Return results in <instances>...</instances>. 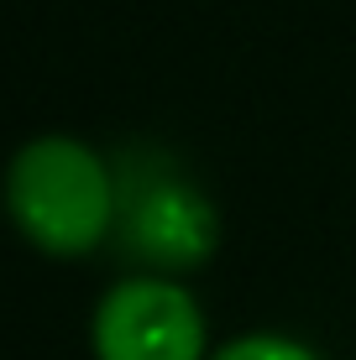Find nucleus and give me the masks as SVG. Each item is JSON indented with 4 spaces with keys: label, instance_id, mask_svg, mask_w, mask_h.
Returning a JSON list of instances; mask_svg holds the SVG:
<instances>
[{
    "label": "nucleus",
    "instance_id": "nucleus-1",
    "mask_svg": "<svg viewBox=\"0 0 356 360\" xmlns=\"http://www.w3.org/2000/svg\"><path fill=\"white\" fill-rule=\"evenodd\" d=\"M110 167H116V219L105 256L131 271L189 277L220 251V209L173 146L121 141L110 152Z\"/></svg>",
    "mask_w": 356,
    "mask_h": 360
},
{
    "label": "nucleus",
    "instance_id": "nucleus-3",
    "mask_svg": "<svg viewBox=\"0 0 356 360\" xmlns=\"http://www.w3.org/2000/svg\"><path fill=\"white\" fill-rule=\"evenodd\" d=\"M94 360H210V319L189 282L126 271L90 314Z\"/></svg>",
    "mask_w": 356,
    "mask_h": 360
},
{
    "label": "nucleus",
    "instance_id": "nucleus-2",
    "mask_svg": "<svg viewBox=\"0 0 356 360\" xmlns=\"http://www.w3.org/2000/svg\"><path fill=\"white\" fill-rule=\"evenodd\" d=\"M0 198H6L11 230L32 251L53 256V262H79V256H94L110 245L116 167L100 146L47 131L11 152Z\"/></svg>",
    "mask_w": 356,
    "mask_h": 360
},
{
    "label": "nucleus",
    "instance_id": "nucleus-4",
    "mask_svg": "<svg viewBox=\"0 0 356 360\" xmlns=\"http://www.w3.org/2000/svg\"><path fill=\"white\" fill-rule=\"evenodd\" d=\"M210 360H320L304 340L293 334H273V329H257V334H236V340L215 345Z\"/></svg>",
    "mask_w": 356,
    "mask_h": 360
}]
</instances>
